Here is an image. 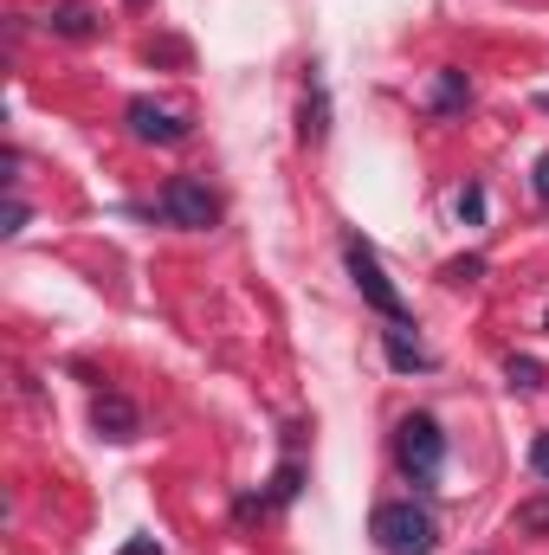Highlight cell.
Wrapping results in <instances>:
<instances>
[{
    "label": "cell",
    "mask_w": 549,
    "mask_h": 555,
    "mask_svg": "<svg viewBox=\"0 0 549 555\" xmlns=\"http://www.w3.org/2000/svg\"><path fill=\"white\" fill-rule=\"evenodd\" d=\"M395 465H401V478H408L413 491L439 485V472H446V433H439V420L408 414L395 426Z\"/></svg>",
    "instance_id": "6da1fadb"
},
{
    "label": "cell",
    "mask_w": 549,
    "mask_h": 555,
    "mask_svg": "<svg viewBox=\"0 0 549 555\" xmlns=\"http://www.w3.org/2000/svg\"><path fill=\"white\" fill-rule=\"evenodd\" d=\"M369 530H375L382 555H433V550H439V524H433V511H426V504H413V498L375 504Z\"/></svg>",
    "instance_id": "7a4b0ae2"
},
{
    "label": "cell",
    "mask_w": 549,
    "mask_h": 555,
    "mask_svg": "<svg viewBox=\"0 0 549 555\" xmlns=\"http://www.w3.org/2000/svg\"><path fill=\"white\" fill-rule=\"evenodd\" d=\"M155 214H162V227L207 233V227H220V194H214L201 175H168L162 194H155Z\"/></svg>",
    "instance_id": "3957f363"
},
{
    "label": "cell",
    "mask_w": 549,
    "mask_h": 555,
    "mask_svg": "<svg viewBox=\"0 0 549 555\" xmlns=\"http://www.w3.org/2000/svg\"><path fill=\"white\" fill-rule=\"evenodd\" d=\"M343 266L356 278V291H362V304L382 317V323H408V304H401V291L388 284L382 272V259H375V246L362 240V233H343Z\"/></svg>",
    "instance_id": "277c9868"
},
{
    "label": "cell",
    "mask_w": 549,
    "mask_h": 555,
    "mask_svg": "<svg viewBox=\"0 0 549 555\" xmlns=\"http://www.w3.org/2000/svg\"><path fill=\"white\" fill-rule=\"evenodd\" d=\"M124 124H130V137L149 142V149H175V142L194 137V124H188L181 111L155 104V98H130V104H124Z\"/></svg>",
    "instance_id": "5b68a950"
},
{
    "label": "cell",
    "mask_w": 549,
    "mask_h": 555,
    "mask_svg": "<svg viewBox=\"0 0 549 555\" xmlns=\"http://www.w3.org/2000/svg\"><path fill=\"white\" fill-rule=\"evenodd\" d=\"M91 426H98L104 439H117V446H130V439L142 433V408L130 401V395H111V388H104V395L91 401Z\"/></svg>",
    "instance_id": "8992f818"
},
{
    "label": "cell",
    "mask_w": 549,
    "mask_h": 555,
    "mask_svg": "<svg viewBox=\"0 0 549 555\" xmlns=\"http://www.w3.org/2000/svg\"><path fill=\"white\" fill-rule=\"evenodd\" d=\"M382 356H388L395 375H426V369H433V349L413 336V323H388V330H382Z\"/></svg>",
    "instance_id": "52a82bcc"
},
{
    "label": "cell",
    "mask_w": 549,
    "mask_h": 555,
    "mask_svg": "<svg viewBox=\"0 0 549 555\" xmlns=\"http://www.w3.org/2000/svg\"><path fill=\"white\" fill-rule=\"evenodd\" d=\"M297 137L310 142V149L330 137V91H323V72H317V65H310V78H304V117H297Z\"/></svg>",
    "instance_id": "ba28073f"
},
{
    "label": "cell",
    "mask_w": 549,
    "mask_h": 555,
    "mask_svg": "<svg viewBox=\"0 0 549 555\" xmlns=\"http://www.w3.org/2000/svg\"><path fill=\"white\" fill-rule=\"evenodd\" d=\"M465 104H472V78H465L459 65H439V72H433V98H426V111H433V117H459Z\"/></svg>",
    "instance_id": "9c48e42d"
},
{
    "label": "cell",
    "mask_w": 549,
    "mask_h": 555,
    "mask_svg": "<svg viewBox=\"0 0 549 555\" xmlns=\"http://www.w3.org/2000/svg\"><path fill=\"white\" fill-rule=\"evenodd\" d=\"M46 33H59V39H98V13L85 0H59L46 13Z\"/></svg>",
    "instance_id": "30bf717a"
},
{
    "label": "cell",
    "mask_w": 549,
    "mask_h": 555,
    "mask_svg": "<svg viewBox=\"0 0 549 555\" xmlns=\"http://www.w3.org/2000/svg\"><path fill=\"white\" fill-rule=\"evenodd\" d=\"M505 375H511V388H518V395H537V388H544V362H537V356H511V362H505Z\"/></svg>",
    "instance_id": "8fae6325"
},
{
    "label": "cell",
    "mask_w": 549,
    "mask_h": 555,
    "mask_svg": "<svg viewBox=\"0 0 549 555\" xmlns=\"http://www.w3.org/2000/svg\"><path fill=\"white\" fill-rule=\"evenodd\" d=\"M297 491H304V465H297V459H284V465L272 472V491H266V498H272V504H291Z\"/></svg>",
    "instance_id": "7c38bea8"
},
{
    "label": "cell",
    "mask_w": 549,
    "mask_h": 555,
    "mask_svg": "<svg viewBox=\"0 0 549 555\" xmlns=\"http://www.w3.org/2000/svg\"><path fill=\"white\" fill-rule=\"evenodd\" d=\"M511 524H518V530H537V537H549V498H524Z\"/></svg>",
    "instance_id": "4fadbf2b"
},
{
    "label": "cell",
    "mask_w": 549,
    "mask_h": 555,
    "mask_svg": "<svg viewBox=\"0 0 549 555\" xmlns=\"http://www.w3.org/2000/svg\"><path fill=\"white\" fill-rule=\"evenodd\" d=\"M142 59H149V65H188V46H181V39H149Z\"/></svg>",
    "instance_id": "5bb4252c"
},
{
    "label": "cell",
    "mask_w": 549,
    "mask_h": 555,
    "mask_svg": "<svg viewBox=\"0 0 549 555\" xmlns=\"http://www.w3.org/2000/svg\"><path fill=\"white\" fill-rule=\"evenodd\" d=\"M459 220H465V227H478V220H485V188H478V181H465V188H459Z\"/></svg>",
    "instance_id": "9a60e30c"
},
{
    "label": "cell",
    "mask_w": 549,
    "mask_h": 555,
    "mask_svg": "<svg viewBox=\"0 0 549 555\" xmlns=\"http://www.w3.org/2000/svg\"><path fill=\"white\" fill-rule=\"evenodd\" d=\"M439 278H446V284H472V278H485V259H478V253H472V259H452Z\"/></svg>",
    "instance_id": "2e32d148"
},
{
    "label": "cell",
    "mask_w": 549,
    "mask_h": 555,
    "mask_svg": "<svg viewBox=\"0 0 549 555\" xmlns=\"http://www.w3.org/2000/svg\"><path fill=\"white\" fill-rule=\"evenodd\" d=\"M531 188H537V201L549 207V155H537V181H531Z\"/></svg>",
    "instance_id": "e0dca14e"
},
{
    "label": "cell",
    "mask_w": 549,
    "mask_h": 555,
    "mask_svg": "<svg viewBox=\"0 0 549 555\" xmlns=\"http://www.w3.org/2000/svg\"><path fill=\"white\" fill-rule=\"evenodd\" d=\"M531 465H537V472H544V478H549V433H544V439H537V446H531Z\"/></svg>",
    "instance_id": "ac0fdd59"
},
{
    "label": "cell",
    "mask_w": 549,
    "mask_h": 555,
    "mask_svg": "<svg viewBox=\"0 0 549 555\" xmlns=\"http://www.w3.org/2000/svg\"><path fill=\"white\" fill-rule=\"evenodd\" d=\"M124 555H162V543H155V537H142V543H130Z\"/></svg>",
    "instance_id": "d6986e66"
},
{
    "label": "cell",
    "mask_w": 549,
    "mask_h": 555,
    "mask_svg": "<svg viewBox=\"0 0 549 555\" xmlns=\"http://www.w3.org/2000/svg\"><path fill=\"white\" fill-rule=\"evenodd\" d=\"M130 7H149V0H130Z\"/></svg>",
    "instance_id": "ffe728a7"
},
{
    "label": "cell",
    "mask_w": 549,
    "mask_h": 555,
    "mask_svg": "<svg viewBox=\"0 0 549 555\" xmlns=\"http://www.w3.org/2000/svg\"><path fill=\"white\" fill-rule=\"evenodd\" d=\"M544 111H549V98H544Z\"/></svg>",
    "instance_id": "44dd1931"
}]
</instances>
